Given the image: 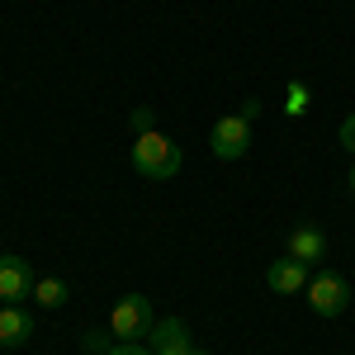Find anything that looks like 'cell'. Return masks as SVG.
I'll list each match as a JSON object with an SVG mask.
<instances>
[{
    "mask_svg": "<svg viewBox=\"0 0 355 355\" xmlns=\"http://www.w3.org/2000/svg\"><path fill=\"white\" fill-rule=\"evenodd\" d=\"M133 171L147 180H171L180 171V142H171L166 133H142L133 142Z\"/></svg>",
    "mask_w": 355,
    "mask_h": 355,
    "instance_id": "6da1fadb",
    "label": "cell"
},
{
    "mask_svg": "<svg viewBox=\"0 0 355 355\" xmlns=\"http://www.w3.org/2000/svg\"><path fill=\"white\" fill-rule=\"evenodd\" d=\"M152 322H157V313H152V299L147 294H128V299L114 303V313H110L114 341H142L152 331Z\"/></svg>",
    "mask_w": 355,
    "mask_h": 355,
    "instance_id": "7a4b0ae2",
    "label": "cell"
},
{
    "mask_svg": "<svg viewBox=\"0 0 355 355\" xmlns=\"http://www.w3.org/2000/svg\"><path fill=\"white\" fill-rule=\"evenodd\" d=\"M209 147H214L218 162H237V157H246V147H251V123H246L242 114L218 119L214 133H209Z\"/></svg>",
    "mask_w": 355,
    "mask_h": 355,
    "instance_id": "3957f363",
    "label": "cell"
},
{
    "mask_svg": "<svg viewBox=\"0 0 355 355\" xmlns=\"http://www.w3.org/2000/svg\"><path fill=\"white\" fill-rule=\"evenodd\" d=\"M346 303H351V284H346L341 275H318V279H308V308H313L318 318L346 313Z\"/></svg>",
    "mask_w": 355,
    "mask_h": 355,
    "instance_id": "277c9868",
    "label": "cell"
},
{
    "mask_svg": "<svg viewBox=\"0 0 355 355\" xmlns=\"http://www.w3.org/2000/svg\"><path fill=\"white\" fill-rule=\"evenodd\" d=\"M33 270L24 256H0V303H24L33 294Z\"/></svg>",
    "mask_w": 355,
    "mask_h": 355,
    "instance_id": "5b68a950",
    "label": "cell"
},
{
    "mask_svg": "<svg viewBox=\"0 0 355 355\" xmlns=\"http://www.w3.org/2000/svg\"><path fill=\"white\" fill-rule=\"evenodd\" d=\"M152 355H190L194 351V336L190 327L180 322V318H162V322H152Z\"/></svg>",
    "mask_w": 355,
    "mask_h": 355,
    "instance_id": "8992f818",
    "label": "cell"
},
{
    "mask_svg": "<svg viewBox=\"0 0 355 355\" xmlns=\"http://www.w3.org/2000/svg\"><path fill=\"white\" fill-rule=\"evenodd\" d=\"M266 284H270L275 294H299V289H308V266L294 261V256H279L266 270Z\"/></svg>",
    "mask_w": 355,
    "mask_h": 355,
    "instance_id": "52a82bcc",
    "label": "cell"
},
{
    "mask_svg": "<svg viewBox=\"0 0 355 355\" xmlns=\"http://www.w3.org/2000/svg\"><path fill=\"white\" fill-rule=\"evenodd\" d=\"M28 336H33V318L19 303H0V346L15 351V346H24Z\"/></svg>",
    "mask_w": 355,
    "mask_h": 355,
    "instance_id": "ba28073f",
    "label": "cell"
},
{
    "mask_svg": "<svg viewBox=\"0 0 355 355\" xmlns=\"http://www.w3.org/2000/svg\"><path fill=\"white\" fill-rule=\"evenodd\" d=\"M284 256H294V261H303V266H318V261L327 256V237H322L313 223H303V227L289 232V251H284Z\"/></svg>",
    "mask_w": 355,
    "mask_h": 355,
    "instance_id": "9c48e42d",
    "label": "cell"
},
{
    "mask_svg": "<svg viewBox=\"0 0 355 355\" xmlns=\"http://www.w3.org/2000/svg\"><path fill=\"white\" fill-rule=\"evenodd\" d=\"M33 299L43 303V308H62V303L71 299V284L67 279H38L33 284Z\"/></svg>",
    "mask_w": 355,
    "mask_h": 355,
    "instance_id": "30bf717a",
    "label": "cell"
},
{
    "mask_svg": "<svg viewBox=\"0 0 355 355\" xmlns=\"http://www.w3.org/2000/svg\"><path fill=\"white\" fill-rule=\"evenodd\" d=\"M308 105H313V90H308L303 81H289V95H284V114H289V119H303V114H308Z\"/></svg>",
    "mask_w": 355,
    "mask_h": 355,
    "instance_id": "8fae6325",
    "label": "cell"
},
{
    "mask_svg": "<svg viewBox=\"0 0 355 355\" xmlns=\"http://www.w3.org/2000/svg\"><path fill=\"white\" fill-rule=\"evenodd\" d=\"M81 351L85 355H110L114 351V331H81Z\"/></svg>",
    "mask_w": 355,
    "mask_h": 355,
    "instance_id": "7c38bea8",
    "label": "cell"
},
{
    "mask_svg": "<svg viewBox=\"0 0 355 355\" xmlns=\"http://www.w3.org/2000/svg\"><path fill=\"white\" fill-rule=\"evenodd\" d=\"M128 123H133L137 137H142V133H157V114L147 110V105H142V110H133V119H128Z\"/></svg>",
    "mask_w": 355,
    "mask_h": 355,
    "instance_id": "4fadbf2b",
    "label": "cell"
},
{
    "mask_svg": "<svg viewBox=\"0 0 355 355\" xmlns=\"http://www.w3.org/2000/svg\"><path fill=\"white\" fill-rule=\"evenodd\" d=\"M341 147L355 157V114H346V119H341Z\"/></svg>",
    "mask_w": 355,
    "mask_h": 355,
    "instance_id": "5bb4252c",
    "label": "cell"
},
{
    "mask_svg": "<svg viewBox=\"0 0 355 355\" xmlns=\"http://www.w3.org/2000/svg\"><path fill=\"white\" fill-rule=\"evenodd\" d=\"M110 355H152V351H147L142 341H114V351H110Z\"/></svg>",
    "mask_w": 355,
    "mask_h": 355,
    "instance_id": "9a60e30c",
    "label": "cell"
},
{
    "mask_svg": "<svg viewBox=\"0 0 355 355\" xmlns=\"http://www.w3.org/2000/svg\"><path fill=\"white\" fill-rule=\"evenodd\" d=\"M256 114H261V100H246V105H242V119H246V123H251Z\"/></svg>",
    "mask_w": 355,
    "mask_h": 355,
    "instance_id": "2e32d148",
    "label": "cell"
},
{
    "mask_svg": "<svg viewBox=\"0 0 355 355\" xmlns=\"http://www.w3.org/2000/svg\"><path fill=\"white\" fill-rule=\"evenodd\" d=\"M346 180H351V194H355V166H351V175H346Z\"/></svg>",
    "mask_w": 355,
    "mask_h": 355,
    "instance_id": "e0dca14e",
    "label": "cell"
},
{
    "mask_svg": "<svg viewBox=\"0 0 355 355\" xmlns=\"http://www.w3.org/2000/svg\"><path fill=\"white\" fill-rule=\"evenodd\" d=\"M190 355H209V351H199V346H194V351H190Z\"/></svg>",
    "mask_w": 355,
    "mask_h": 355,
    "instance_id": "ac0fdd59",
    "label": "cell"
}]
</instances>
